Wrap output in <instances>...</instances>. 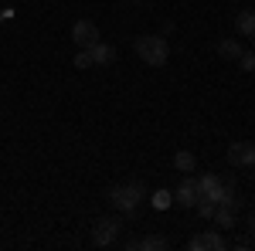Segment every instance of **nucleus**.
Masks as SVG:
<instances>
[{"label":"nucleus","instance_id":"9b49d317","mask_svg":"<svg viewBox=\"0 0 255 251\" xmlns=\"http://www.w3.org/2000/svg\"><path fill=\"white\" fill-rule=\"evenodd\" d=\"M235 31L242 34V38L252 34V31H255V10H242V14H238V17H235Z\"/></svg>","mask_w":255,"mask_h":251},{"label":"nucleus","instance_id":"0eeeda50","mask_svg":"<svg viewBox=\"0 0 255 251\" xmlns=\"http://www.w3.org/2000/svg\"><path fill=\"white\" fill-rule=\"evenodd\" d=\"M72 41L79 44V48H92L99 41V27L92 20H75V27H72Z\"/></svg>","mask_w":255,"mask_h":251},{"label":"nucleus","instance_id":"9d476101","mask_svg":"<svg viewBox=\"0 0 255 251\" xmlns=\"http://www.w3.org/2000/svg\"><path fill=\"white\" fill-rule=\"evenodd\" d=\"M235 214H238V211L225 207V204H218V207H215V214H211V221H215L218 228H235Z\"/></svg>","mask_w":255,"mask_h":251},{"label":"nucleus","instance_id":"aec40b11","mask_svg":"<svg viewBox=\"0 0 255 251\" xmlns=\"http://www.w3.org/2000/svg\"><path fill=\"white\" fill-rule=\"evenodd\" d=\"M249 170H252V180H255V163H252V167H249Z\"/></svg>","mask_w":255,"mask_h":251},{"label":"nucleus","instance_id":"a211bd4d","mask_svg":"<svg viewBox=\"0 0 255 251\" xmlns=\"http://www.w3.org/2000/svg\"><path fill=\"white\" fill-rule=\"evenodd\" d=\"M252 245H255V238H252V234H242V238L235 241V248H238V251H249Z\"/></svg>","mask_w":255,"mask_h":251},{"label":"nucleus","instance_id":"1a4fd4ad","mask_svg":"<svg viewBox=\"0 0 255 251\" xmlns=\"http://www.w3.org/2000/svg\"><path fill=\"white\" fill-rule=\"evenodd\" d=\"M242 51H245V48H242V44H238L235 38H225V41H218V55H221V58L238 61V55H242Z\"/></svg>","mask_w":255,"mask_h":251},{"label":"nucleus","instance_id":"20e7f679","mask_svg":"<svg viewBox=\"0 0 255 251\" xmlns=\"http://www.w3.org/2000/svg\"><path fill=\"white\" fill-rule=\"evenodd\" d=\"M228 163L238 167V170H249V167L255 163V143H249V139L232 143V146H228Z\"/></svg>","mask_w":255,"mask_h":251},{"label":"nucleus","instance_id":"6e6552de","mask_svg":"<svg viewBox=\"0 0 255 251\" xmlns=\"http://www.w3.org/2000/svg\"><path fill=\"white\" fill-rule=\"evenodd\" d=\"M89 55H92V65H113V61H116V48L96 41V44L89 48Z\"/></svg>","mask_w":255,"mask_h":251},{"label":"nucleus","instance_id":"dca6fc26","mask_svg":"<svg viewBox=\"0 0 255 251\" xmlns=\"http://www.w3.org/2000/svg\"><path fill=\"white\" fill-rule=\"evenodd\" d=\"M75 68H92V55H89V48H79V55L72 58Z\"/></svg>","mask_w":255,"mask_h":251},{"label":"nucleus","instance_id":"f257e3e1","mask_svg":"<svg viewBox=\"0 0 255 251\" xmlns=\"http://www.w3.org/2000/svg\"><path fill=\"white\" fill-rule=\"evenodd\" d=\"M143 197H146V187H143L139 180L123 183V187H109V204H113L116 211H123V214H136Z\"/></svg>","mask_w":255,"mask_h":251},{"label":"nucleus","instance_id":"423d86ee","mask_svg":"<svg viewBox=\"0 0 255 251\" xmlns=\"http://www.w3.org/2000/svg\"><path fill=\"white\" fill-rule=\"evenodd\" d=\"M197 200H201V190H197V180L191 173H184V180H180V187L174 190V204H180V207H194Z\"/></svg>","mask_w":255,"mask_h":251},{"label":"nucleus","instance_id":"2eb2a0df","mask_svg":"<svg viewBox=\"0 0 255 251\" xmlns=\"http://www.w3.org/2000/svg\"><path fill=\"white\" fill-rule=\"evenodd\" d=\"M215 200H208V197H201V200H197L194 204V211H197V217H204V221H211V214H215Z\"/></svg>","mask_w":255,"mask_h":251},{"label":"nucleus","instance_id":"7ed1b4c3","mask_svg":"<svg viewBox=\"0 0 255 251\" xmlns=\"http://www.w3.org/2000/svg\"><path fill=\"white\" fill-rule=\"evenodd\" d=\"M119 231H123V221L119 217H102L96 228H92V241H96L99 248H109L119 238Z\"/></svg>","mask_w":255,"mask_h":251},{"label":"nucleus","instance_id":"ddd939ff","mask_svg":"<svg viewBox=\"0 0 255 251\" xmlns=\"http://www.w3.org/2000/svg\"><path fill=\"white\" fill-rule=\"evenodd\" d=\"M167 248H170V241L163 234H150V238L139 241V251H167Z\"/></svg>","mask_w":255,"mask_h":251},{"label":"nucleus","instance_id":"f8f14e48","mask_svg":"<svg viewBox=\"0 0 255 251\" xmlns=\"http://www.w3.org/2000/svg\"><path fill=\"white\" fill-rule=\"evenodd\" d=\"M174 167H177V173H194V167H197V160L191 150H180V153L174 156Z\"/></svg>","mask_w":255,"mask_h":251},{"label":"nucleus","instance_id":"39448f33","mask_svg":"<svg viewBox=\"0 0 255 251\" xmlns=\"http://www.w3.org/2000/svg\"><path fill=\"white\" fill-rule=\"evenodd\" d=\"M221 248H228V241L221 238V228L218 231H201L187 241V251H221Z\"/></svg>","mask_w":255,"mask_h":251},{"label":"nucleus","instance_id":"f03ea898","mask_svg":"<svg viewBox=\"0 0 255 251\" xmlns=\"http://www.w3.org/2000/svg\"><path fill=\"white\" fill-rule=\"evenodd\" d=\"M136 55L146 61V65L160 68V65H167V58H170V44H167V38H160V34H139L136 38Z\"/></svg>","mask_w":255,"mask_h":251},{"label":"nucleus","instance_id":"6ab92c4d","mask_svg":"<svg viewBox=\"0 0 255 251\" xmlns=\"http://www.w3.org/2000/svg\"><path fill=\"white\" fill-rule=\"evenodd\" d=\"M245 228H249V234H252V238H255V211L249 214V221H245Z\"/></svg>","mask_w":255,"mask_h":251},{"label":"nucleus","instance_id":"4468645a","mask_svg":"<svg viewBox=\"0 0 255 251\" xmlns=\"http://www.w3.org/2000/svg\"><path fill=\"white\" fill-rule=\"evenodd\" d=\"M150 204H153L157 211H167V207H174V193L170 190H157L153 197H150Z\"/></svg>","mask_w":255,"mask_h":251},{"label":"nucleus","instance_id":"412c9836","mask_svg":"<svg viewBox=\"0 0 255 251\" xmlns=\"http://www.w3.org/2000/svg\"><path fill=\"white\" fill-rule=\"evenodd\" d=\"M249 38H252V44H255V31H252V34H249Z\"/></svg>","mask_w":255,"mask_h":251},{"label":"nucleus","instance_id":"f3484780","mask_svg":"<svg viewBox=\"0 0 255 251\" xmlns=\"http://www.w3.org/2000/svg\"><path fill=\"white\" fill-rule=\"evenodd\" d=\"M238 65H242L245 72H255V51H242V55H238Z\"/></svg>","mask_w":255,"mask_h":251}]
</instances>
